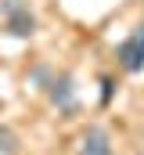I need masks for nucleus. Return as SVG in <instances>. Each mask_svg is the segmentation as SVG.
I'll return each instance as SVG.
<instances>
[{
  "mask_svg": "<svg viewBox=\"0 0 144 155\" xmlns=\"http://www.w3.org/2000/svg\"><path fill=\"white\" fill-rule=\"evenodd\" d=\"M119 65L126 72H141L144 69V29H133L119 43Z\"/></svg>",
  "mask_w": 144,
  "mask_h": 155,
  "instance_id": "1",
  "label": "nucleus"
},
{
  "mask_svg": "<svg viewBox=\"0 0 144 155\" xmlns=\"http://www.w3.org/2000/svg\"><path fill=\"white\" fill-rule=\"evenodd\" d=\"M0 148H4V152H15V134H11L7 126H0Z\"/></svg>",
  "mask_w": 144,
  "mask_h": 155,
  "instance_id": "4",
  "label": "nucleus"
},
{
  "mask_svg": "<svg viewBox=\"0 0 144 155\" xmlns=\"http://www.w3.org/2000/svg\"><path fill=\"white\" fill-rule=\"evenodd\" d=\"M7 25H11V33H18V36H33L36 22L29 11H22V15H7Z\"/></svg>",
  "mask_w": 144,
  "mask_h": 155,
  "instance_id": "3",
  "label": "nucleus"
},
{
  "mask_svg": "<svg viewBox=\"0 0 144 155\" xmlns=\"http://www.w3.org/2000/svg\"><path fill=\"white\" fill-rule=\"evenodd\" d=\"M79 155H112V141L101 126H90L83 134V144H79Z\"/></svg>",
  "mask_w": 144,
  "mask_h": 155,
  "instance_id": "2",
  "label": "nucleus"
}]
</instances>
